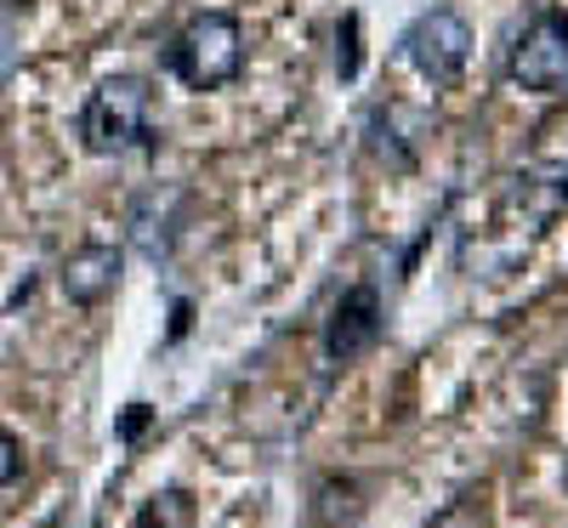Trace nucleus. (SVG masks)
<instances>
[{"mask_svg":"<svg viewBox=\"0 0 568 528\" xmlns=\"http://www.w3.org/2000/svg\"><path fill=\"white\" fill-rule=\"evenodd\" d=\"M404 58L420 80H433V85H455L466 58H471V23L449 7L438 12H426L404 29Z\"/></svg>","mask_w":568,"mask_h":528,"instance_id":"nucleus-3","label":"nucleus"},{"mask_svg":"<svg viewBox=\"0 0 568 528\" xmlns=\"http://www.w3.org/2000/svg\"><path fill=\"white\" fill-rule=\"evenodd\" d=\"M375 342H382V291H375V284H353V291H342L336 313H329V324H324V358L353 364Z\"/></svg>","mask_w":568,"mask_h":528,"instance_id":"nucleus-5","label":"nucleus"},{"mask_svg":"<svg viewBox=\"0 0 568 528\" xmlns=\"http://www.w3.org/2000/svg\"><path fill=\"white\" fill-rule=\"evenodd\" d=\"M131 528H194V500H187L182 489H165V495H154L149 506L136 511Z\"/></svg>","mask_w":568,"mask_h":528,"instance_id":"nucleus-7","label":"nucleus"},{"mask_svg":"<svg viewBox=\"0 0 568 528\" xmlns=\"http://www.w3.org/2000/svg\"><path fill=\"white\" fill-rule=\"evenodd\" d=\"M165 69H171L187 91H216V85H227L233 74L245 69L240 18H227V12L194 18V23H187V29L165 45Z\"/></svg>","mask_w":568,"mask_h":528,"instance_id":"nucleus-2","label":"nucleus"},{"mask_svg":"<svg viewBox=\"0 0 568 528\" xmlns=\"http://www.w3.org/2000/svg\"><path fill=\"white\" fill-rule=\"evenodd\" d=\"M23 471V444L12 438V431H0V489H12Z\"/></svg>","mask_w":568,"mask_h":528,"instance_id":"nucleus-8","label":"nucleus"},{"mask_svg":"<svg viewBox=\"0 0 568 528\" xmlns=\"http://www.w3.org/2000/svg\"><path fill=\"white\" fill-rule=\"evenodd\" d=\"M142 426H149V409H142V404H131V415L120 420V438H136Z\"/></svg>","mask_w":568,"mask_h":528,"instance_id":"nucleus-10","label":"nucleus"},{"mask_svg":"<svg viewBox=\"0 0 568 528\" xmlns=\"http://www.w3.org/2000/svg\"><path fill=\"white\" fill-rule=\"evenodd\" d=\"M336 63H342V80L358 74V12L342 18V58H336Z\"/></svg>","mask_w":568,"mask_h":528,"instance_id":"nucleus-9","label":"nucleus"},{"mask_svg":"<svg viewBox=\"0 0 568 528\" xmlns=\"http://www.w3.org/2000/svg\"><path fill=\"white\" fill-rule=\"evenodd\" d=\"M154 85L142 74H109L80 109V142L91 154H136L154 149Z\"/></svg>","mask_w":568,"mask_h":528,"instance_id":"nucleus-1","label":"nucleus"},{"mask_svg":"<svg viewBox=\"0 0 568 528\" xmlns=\"http://www.w3.org/2000/svg\"><path fill=\"white\" fill-rule=\"evenodd\" d=\"M120 273H125V251H120V245H80V251L63 262L58 284H63V296H69L74 307H98V302L114 296Z\"/></svg>","mask_w":568,"mask_h":528,"instance_id":"nucleus-6","label":"nucleus"},{"mask_svg":"<svg viewBox=\"0 0 568 528\" xmlns=\"http://www.w3.org/2000/svg\"><path fill=\"white\" fill-rule=\"evenodd\" d=\"M511 80L524 91H568V12H540L511 45Z\"/></svg>","mask_w":568,"mask_h":528,"instance_id":"nucleus-4","label":"nucleus"}]
</instances>
